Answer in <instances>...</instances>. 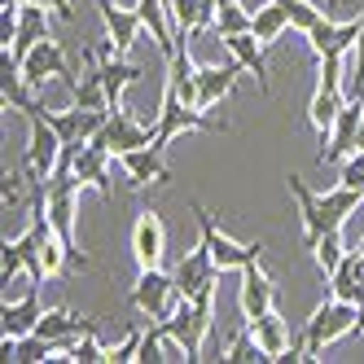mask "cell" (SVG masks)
<instances>
[{"instance_id":"4dcf8cb0","label":"cell","mask_w":364,"mask_h":364,"mask_svg":"<svg viewBox=\"0 0 364 364\" xmlns=\"http://www.w3.org/2000/svg\"><path fill=\"white\" fill-rule=\"evenodd\" d=\"M5 360H14V364H44V360H53V343L40 338V333H22V338H14V351Z\"/></svg>"},{"instance_id":"cb8c5ba5","label":"cell","mask_w":364,"mask_h":364,"mask_svg":"<svg viewBox=\"0 0 364 364\" xmlns=\"http://www.w3.org/2000/svg\"><path fill=\"white\" fill-rule=\"evenodd\" d=\"M237 62L232 66H198V106L202 110H211L220 106V101L232 92V84H237Z\"/></svg>"},{"instance_id":"8fae6325","label":"cell","mask_w":364,"mask_h":364,"mask_svg":"<svg viewBox=\"0 0 364 364\" xmlns=\"http://www.w3.org/2000/svg\"><path fill=\"white\" fill-rule=\"evenodd\" d=\"M132 255H136V268H163L167 224H163L159 211H136V220H132Z\"/></svg>"},{"instance_id":"f35d334b","label":"cell","mask_w":364,"mask_h":364,"mask_svg":"<svg viewBox=\"0 0 364 364\" xmlns=\"http://www.w3.org/2000/svg\"><path fill=\"white\" fill-rule=\"evenodd\" d=\"M347 97H364V31H360L355 53H351V88H347Z\"/></svg>"},{"instance_id":"e575fe53","label":"cell","mask_w":364,"mask_h":364,"mask_svg":"<svg viewBox=\"0 0 364 364\" xmlns=\"http://www.w3.org/2000/svg\"><path fill=\"white\" fill-rule=\"evenodd\" d=\"M70 360L75 364H101V360H110V347H101V338H97V321L80 333V343H75Z\"/></svg>"},{"instance_id":"d590c367","label":"cell","mask_w":364,"mask_h":364,"mask_svg":"<svg viewBox=\"0 0 364 364\" xmlns=\"http://www.w3.org/2000/svg\"><path fill=\"white\" fill-rule=\"evenodd\" d=\"M141 343H145V329L141 325H132L119 343L110 347V364H132V360H141Z\"/></svg>"},{"instance_id":"603a6c76","label":"cell","mask_w":364,"mask_h":364,"mask_svg":"<svg viewBox=\"0 0 364 364\" xmlns=\"http://www.w3.org/2000/svg\"><path fill=\"white\" fill-rule=\"evenodd\" d=\"M167 88L185 101V106H198V62L189 58V44H180L167 58Z\"/></svg>"},{"instance_id":"9a60e30c","label":"cell","mask_w":364,"mask_h":364,"mask_svg":"<svg viewBox=\"0 0 364 364\" xmlns=\"http://www.w3.org/2000/svg\"><path fill=\"white\" fill-rule=\"evenodd\" d=\"M119 167H123V176H127V185H132V189L171 185V171H167V163H163V149H154V145H141V149L119 154Z\"/></svg>"},{"instance_id":"83f0119b","label":"cell","mask_w":364,"mask_h":364,"mask_svg":"<svg viewBox=\"0 0 364 364\" xmlns=\"http://www.w3.org/2000/svg\"><path fill=\"white\" fill-rule=\"evenodd\" d=\"M48 36V5H18V36H14V58H22L31 44Z\"/></svg>"},{"instance_id":"277c9868","label":"cell","mask_w":364,"mask_h":364,"mask_svg":"<svg viewBox=\"0 0 364 364\" xmlns=\"http://www.w3.org/2000/svg\"><path fill=\"white\" fill-rule=\"evenodd\" d=\"M127 303H132L141 316H149V321H167L171 311L180 307L176 277L163 272V268H141V272H136V285H132V294H127Z\"/></svg>"},{"instance_id":"7a4b0ae2","label":"cell","mask_w":364,"mask_h":364,"mask_svg":"<svg viewBox=\"0 0 364 364\" xmlns=\"http://www.w3.org/2000/svg\"><path fill=\"white\" fill-rule=\"evenodd\" d=\"M180 347H185L189 360H202V347H206V333L215 325V290H206L198 299H180V307L171 311L167 321H159Z\"/></svg>"},{"instance_id":"8992f818","label":"cell","mask_w":364,"mask_h":364,"mask_svg":"<svg viewBox=\"0 0 364 364\" xmlns=\"http://www.w3.org/2000/svg\"><path fill=\"white\" fill-rule=\"evenodd\" d=\"M31 123V141H27V159H22V167H27V176L36 180V185H44L48 176L58 171V159H62V136H58V127L48 123L40 110L27 114Z\"/></svg>"},{"instance_id":"5bb4252c","label":"cell","mask_w":364,"mask_h":364,"mask_svg":"<svg viewBox=\"0 0 364 364\" xmlns=\"http://www.w3.org/2000/svg\"><path fill=\"white\" fill-rule=\"evenodd\" d=\"M237 277H242V285H237V307H242L246 321H255V316H264V311L277 307V285H272V277L259 268V264H246Z\"/></svg>"},{"instance_id":"60d3db41","label":"cell","mask_w":364,"mask_h":364,"mask_svg":"<svg viewBox=\"0 0 364 364\" xmlns=\"http://www.w3.org/2000/svg\"><path fill=\"white\" fill-rule=\"evenodd\" d=\"M9 5H48V9H53L58 18H75V9H70V0H9Z\"/></svg>"},{"instance_id":"f1b7e54d","label":"cell","mask_w":364,"mask_h":364,"mask_svg":"<svg viewBox=\"0 0 364 364\" xmlns=\"http://www.w3.org/2000/svg\"><path fill=\"white\" fill-rule=\"evenodd\" d=\"M255 14V22H250V31L264 40V44H277L281 36H285V27H290V18H285V9L277 5V0H264L259 9H250Z\"/></svg>"},{"instance_id":"4fadbf2b","label":"cell","mask_w":364,"mask_h":364,"mask_svg":"<svg viewBox=\"0 0 364 364\" xmlns=\"http://www.w3.org/2000/svg\"><path fill=\"white\" fill-rule=\"evenodd\" d=\"M97 66H101V84H106V97H110V110L114 106H123V92L132 88L136 80H141V66L136 62H127L123 53H114V44L110 40H101L97 48Z\"/></svg>"},{"instance_id":"8d00e7d4","label":"cell","mask_w":364,"mask_h":364,"mask_svg":"<svg viewBox=\"0 0 364 364\" xmlns=\"http://www.w3.org/2000/svg\"><path fill=\"white\" fill-rule=\"evenodd\" d=\"M18 272H27V255H22L18 242H5V250H0V281H5V290Z\"/></svg>"},{"instance_id":"7402d4cb","label":"cell","mask_w":364,"mask_h":364,"mask_svg":"<svg viewBox=\"0 0 364 364\" xmlns=\"http://www.w3.org/2000/svg\"><path fill=\"white\" fill-rule=\"evenodd\" d=\"M136 14H141V22H145L149 40L159 44V53L171 58V53H176V27H171L167 0H136Z\"/></svg>"},{"instance_id":"ffe728a7","label":"cell","mask_w":364,"mask_h":364,"mask_svg":"<svg viewBox=\"0 0 364 364\" xmlns=\"http://www.w3.org/2000/svg\"><path fill=\"white\" fill-rule=\"evenodd\" d=\"M110 159L114 154H106L101 145H84L80 149V159H75V176L84 180V185H92L101 198H114V176H110Z\"/></svg>"},{"instance_id":"4316f807","label":"cell","mask_w":364,"mask_h":364,"mask_svg":"<svg viewBox=\"0 0 364 364\" xmlns=\"http://www.w3.org/2000/svg\"><path fill=\"white\" fill-rule=\"evenodd\" d=\"M360 202H364V193H360V189H351V185H333V189H325V193H321V215H325V228H329V232H333V228H343Z\"/></svg>"},{"instance_id":"52a82bcc","label":"cell","mask_w":364,"mask_h":364,"mask_svg":"<svg viewBox=\"0 0 364 364\" xmlns=\"http://www.w3.org/2000/svg\"><path fill=\"white\" fill-rule=\"evenodd\" d=\"M171 277H176V290H180V299H198V294H206V290H215V281H220V264H215V255H211V246H206V237L180 259V264L171 268Z\"/></svg>"},{"instance_id":"b9f144b4","label":"cell","mask_w":364,"mask_h":364,"mask_svg":"<svg viewBox=\"0 0 364 364\" xmlns=\"http://www.w3.org/2000/svg\"><path fill=\"white\" fill-rule=\"evenodd\" d=\"M202 5H206V22H215V9L220 5H232V0H202Z\"/></svg>"},{"instance_id":"d6a6232c","label":"cell","mask_w":364,"mask_h":364,"mask_svg":"<svg viewBox=\"0 0 364 364\" xmlns=\"http://www.w3.org/2000/svg\"><path fill=\"white\" fill-rule=\"evenodd\" d=\"M277 5L285 9L290 27H294V31H303V36H307V31H311V27H316V22L325 18V9H321V5H311V0H277Z\"/></svg>"},{"instance_id":"484cf974","label":"cell","mask_w":364,"mask_h":364,"mask_svg":"<svg viewBox=\"0 0 364 364\" xmlns=\"http://www.w3.org/2000/svg\"><path fill=\"white\" fill-rule=\"evenodd\" d=\"M343 106H347V92H333V88H321L316 84L311 106H307V119H311V127H316V136H321V149H325V141L333 132V119H338V110H343Z\"/></svg>"},{"instance_id":"44dd1931","label":"cell","mask_w":364,"mask_h":364,"mask_svg":"<svg viewBox=\"0 0 364 364\" xmlns=\"http://www.w3.org/2000/svg\"><path fill=\"white\" fill-rule=\"evenodd\" d=\"M290 193H294V202H299V220H303V246L311 250L321 237H325V215H321V193H311L307 185H303V176H290Z\"/></svg>"},{"instance_id":"e0dca14e","label":"cell","mask_w":364,"mask_h":364,"mask_svg":"<svg viewBox=\"0 0 364 364\" xmlns=\"http://www.w3.org/2000/svg\"><path fill=\"white\" fill-rule=\"evenodd\" d=\"M44 303H40V285H31L22 299H9L5 294V307H0V321H5V333L9 338H22V333H36L40 316H44Z\"/></svg>"},{"instance_id":"30bf717a","label":"cell","mask_w":364,"mask_h":364,"mask_svg":"<svg viewBox=\"0 0 364 364\" xmlns=\"http://www.w3.org/2000/svg\"><path fill=\"white\" fill-rule=\"evenodd\" d=\"M360 123H364V97H347V106L333 119V132H329L325 149H316V163H343L360 145Z\"/></svg>"},{"instance_id":"ac0fdd59","label":"cell","mask_w":364,"mask_h":364,"mask_svg":"<svg viewBox=\"0 0 364 364\" xmlns=\"http://www.w3.org/2000/svg\"><path fill=\"white\" fill-rule=\"evenodd\" d=\"M224 48H228V53H232V62H237L242 70H250V75H255V84L264 88V92L272 88V84H268V58H264V48H268V44L259 40L255 31H242V36H228V40H224Z\"/></svg>"},{"instance_id":"3957f363","label":"cell","mask_w":364,"mask_h":364,"mask_svg":"<svg viewBox=\"0 0 364 364\" xmlns=\"http://www.w3.org/2000/svg\"><path fill=\"white\" fill-rule=\"evenodd\" d=\"M180 132H228V123L211 119L202 106H185V101L167 88L163 106H159V119H154V149H167Z\"/></svg>"},{"instance_id":"836d02e7","label":"cell","mask_w":364,"mask_h":364,"mask_svg":"<svg viewBox=\"0 0 364 364\" xmlns=\"http://www.w3.org/2000/svg\"><path fill=\"white\" fill-rule=\"evenodd\" d=\"M316 250V264H321V272L329 277L338 264H343V255H347V246H343V228H333V232H325V237L311 246Z\"/></svg>"},{"instance_id":"ba28073f","label":"cell","mask_w":364,"mask_h":364,"mask_svg":"<svg viewBox=\"0 0 364 364\" xmlns=\"http://www.w3.org/2000/svg\"><path fill=\"white\" fill-rule=\"evenodd\" d=\"M18 62H22V75H27V84H31L36 92L44 88V80H66V84L75 88L70 66H66V53H62V44H58L53 36H44L40 44H31Z\"/></svg>"},{"instance_id":"2e32d148","label":"cell","mask_w":364,"mask_h":364,"mask_svg":"<svg viewBox=\"0 0 364 364\" xmlns=\"http://www.w3.org/2000/svg\"><path fill=\"white\" fill-rule=\"evenodd\" d=\"M97 9H101V18H106V36H110V44H114V53H132V44H136V31L145 27L141 22V14H136V5H119V0H97Z\"/></svg>"},{"instance_id":"d6986e66","label":"cell","mask_w":364,"mask_h":364,"mask_svg":"<svg viewBox=\"0 0 364 364\" xmlns=\"http://www.w3.org/2000/svg\"><path fill=\"white\" fill-rule=\"evenodd\" d=\"M250 329H255V338H259V347H264L268 364H281V355L294 347V338H290V321H285L277 307H272V311H264V316H255V321H250Z\"/></svg>"},{"instance_id":"7c38bea8","label":"cell","mask_w":364,"mask_h":364,"mask_svg":"<svg viewBox=\"0 0 364 364\" xmlns=\"http://www.w3.org/2000/svg\"><path fill=\"white\" fill-rule=\"evenodd\" d=\"M360 31H364V18H351V22H333L329 14L307 31V44L316 58H333V53H355L360 44Z\"/></svg>"},{"instance_id":"5b68a950","label":"cell","mask_w":364,"mask_h":364,"mask_svg":"<svg viewBox=\"0 0 364 364\" xmlns=\"http://www.w3.org/2000/svg\"><path fill=\"white\" fill-rule=\"evenodd\" d=\"M193 215H198V228H202L206 246H211L220 272H242L246 264H259V255H264V242H232L228 232H220V228H215V215L206 211L202 202H193Z\"/></svg>"},{"instance_id":"1f68e13d","label":"cell","mask_w":364,"mask_h":364,"mask_svg":"<svg viewBox=\"0 0 364 364\" xmlns=\"http://www.w3.org/2000/svg\"><path fill=\"white\" fill-rule=\"evenodd\" d=\"M224 360H232V364H250V360H268L264 355V347H259V338H255V329H250V321L228 338V347H224Z\"/></svg>"},{"instance_id":"f546056e","label":"cell","mask_w":364,"mask_h":364,"mask_svg":"<svg viewBox=\"0 0 364 364\" xmlns=\"http://www.w3.org/2000/svg\"><path fill=\"white\" fill-rule=\"evenodd\" d=\"M250 22H255V14L242 5V0H232V5H220L215 9V22H211V36L215 40H228V36H242V31H250Z\"/></svg>"},{"instance_id":"9c48e42d","label":"cell","mask_w":364,"mask_h":364,"mask_svg":"<svg viewBox=\"0 0 364 364\" xmlns=\"http://www.w3.org/2000/svg\"><path fill=\"white\" fill-rule=\"evenodd\" d=\"M92 145H101L106 154H127V149H141V145H154V127H145V123H136L132 114H127L123 106H114L110 110V119H106V127L92 136Z\"/></svg>"},{"instance_id":"6da1fadb","label":"cell","mask_w":364,"mask_h":364,"mask_svg":"<svg viewBox=\"0 0 364 364\" xmlns=\"http://www.w3.org/2000/svg\"><path fill=\"white\" fill-rule=\"evenodd\" d=\"M351 329H360V303H347V299H325V303L307 316L299 343H303L307 360H321V351H325L329 343H338V338H347Z\"/></svg>"},{"instance_id":"d4e9b609","label":"cell","mask_w":364,"mask_h":364,"mask_svg":"<svg viewBox=\"0 0 364 364\" xmlns=\"http://www.w3.org/2000/svg\"><path fill=\"white\" fill-rule=\"evenodd\" d=\"M360 272H364V255L360 250H347L343 264L329 272V299H347V303H364V285H360Z\"/></svg>"},{"instance_id":"74e56055","label":"cell","mask_w":364,"mask_h":364,"mask_svg":"<svg viewBox=\"0 0 364 364\" xmlns=\"http://www.w3.org/2000/svg\"><path fill=\"white\" fill-rule=\"evenodd\" d=\"M338 185H351L364 193V149H351L343 159V171H338Z\"/></svg>"},{"instance_id":"ab89813d","label":"cell","mask_w":364,"mask_h":364,"mask_svg":"<svg viewBox=\"0 0 364 364\" xmlns=\"http://www.w3.org/2000/svg\"><path fill=\"white\" fill-rule=\"evenodd\" d=\"M14 36H18V5L5 0V14H0V40H5V48L14 44Z\"/></svg>"},{"instance_id":"7bdbcfd3","label":"cell","mask_w":364,"mask_h":364,"mask_svg":"<svg viewBox=\"0 0 364 364\" xmlns=\"http://www.w3.org/2000/svg\"><path fill=\"white\" fill-rule=\"evenodd\" d=\"M355 250H360V255H364V242H360V246H355Z\"/></svg>"}]
</instances>
